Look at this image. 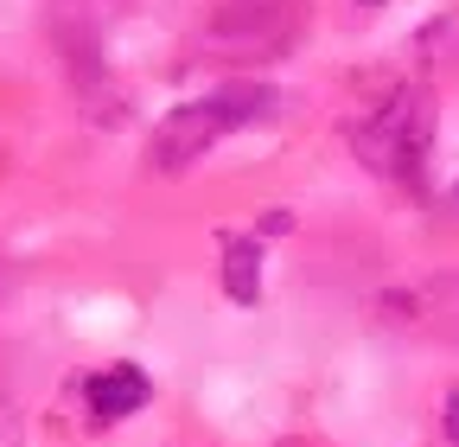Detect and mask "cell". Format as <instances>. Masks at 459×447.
<instances>
[{
	"label": "cell",
	"mask_w": 459,
	"mask_h": 447,
	"mask_svg": "<svg viewBox=\"0 0 459 447\" xmlns=\"http://www.w3.org/2000/svg\"><path fill=\"white\" fill-rule=\"evenodd\" d=\"M223 294L243 301V307L262 301V250L255 243H230L223 250Z\"/></svg>",
	"instance_id": "4"
},
{
	"label": "cell",
	"mask_w": 459,
	"mask_h": 447,
	"mask_svg": "<svg viewBox=\"0 0 459 447\" xmlns=\"http://www.w3.org/2000/svg\"><path fill=\"white\" fill-rule=\"evenodd\" d=\"M358 7H383V0H358Z\"/></svg>",
	"instance_id": "10"
},
{
	"label": "cell",
	"mask_w": 459,
	"mask_h": 447,
	"mask_svg": "<svg viewBox=\"0 0 459 447\" xmlns=\"http://www.w3.org/2000/svg\"><path fill=\"white\" fill-rule=\"evenodd\" d=\"M281 231H294V217H287V211H268V217H262V237H281Z\"/></svg>",
	"instance_id": "7"
},
{
	"label": "cell",
	"mask_w": 459,
	"mask_h": 447,
	"mask_svg": "<svg viewBox=\"0 0 459 447\" xmlns=\"http://www.w3.org/2000/svg\"><path fill=\"white\" fill-rule=\"evenodd\" d=\"M446 434L459 441V397H446Z\"/></svg>",
	"instance_id": "8"
},
{
	"label": "cell",
	"mask_w": 459,
	"mask_h": 447,
	"mask_svg": "<svg viewBox=\"0 0 459 447\" xmlns=\"http://www.w3.org/2000/svg\"><path fill=\"white\" fill-rule=\"evenodd\" d=\"M0 447H20V416L0 403Z\"/></svg>",
	"instance_id": "6"
},
{
	"label": "cell",
	"mask_w": 459,
	"mask_h": 447,
	"mask_svg": "<svg viewBox=\"0 0 459 447\" xmlns=\"http://www.w3.org/2000/svg\"><path fill=\"white\" fill-rule=\"evenodd\" d=\"M83 397H90V422H122L147 403V371L141 364H108L83 383Z\"/></svg>",
	"instance_id": "3"
},
{
	"label": "cell",
	"mask_w": 459,
	"mask_h": 447,
	"mask_svg": "<svg viewBox=\"0 0 459 447\" xmlns=\"http://www.w3.org/2000/svg\"><path fill=\"white\" fill-rule=\"evenodd\" d=\"M421 51H434L428 65H459V20L446 13V20H434V26H421Z\"/></svg>",
	"instance_id": "5"
},
{
	"label": "cell",
	"mask_w": 459,
	"mask_h": 447,
	"mask_svg": "<svg viewBox=\"0 0 459 447\" xmlns=\"http://www.w3.org/2000/svg\"><path fill=\"white\" fill-rule=\"evenodd\" d=\"M358 153L370 173H389V180H415L421 160H428V141H434V109L421 90H389L370 116L351 128Z\"/></svg>",
	"instance_id": "2"
},
{
	"label": "cell",
	"mask_w": 459,
	"mask_h": 447,
	"mask_svg": "<svg viewBox=\"0 0 459 447\" xmlns=\"http://www.w3.org/2000/svg\"><path fill=\"white\" fill-rule=\"evenodd\" d=\"M453 211H459V180H453Z\"/></svg>",
	"instance_id": "9"
},
{
	"label": "cell",
	"mask_w": 459,
	"mask_h": 447,
	"mask_svg": "<svg viewBox=\"0 0 459 447\" xmlns=\"http://www.w3.org/2000/svg\"><path fill=\"white\" fill-rule=\"evenodd\" d=\"M274 109H281V90L274 83H223L204 102L172 109V116L160 122V135H153V147H147V160H153V173H179V166H192L211 141H223L230 128L268 122Z\"/></svg>",
	"instance_id": "1"
}]
</instances>
